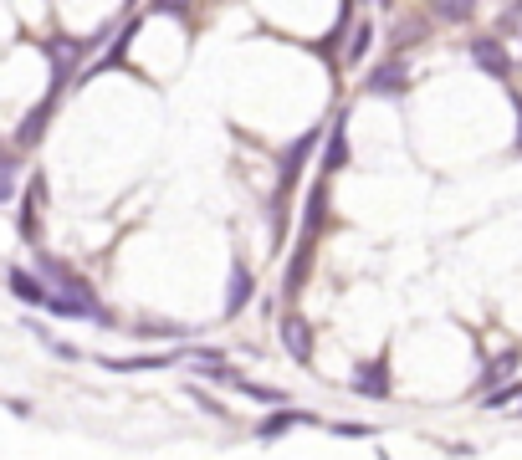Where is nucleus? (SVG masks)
I'll return each mask as SVG.
<instances>
[{
    "label": "nucleus",
    "mask_w": 522,
    "mask_h": 460,
    "mask_svg": "<svg viewBox=\"0 0 522 460\" xmlns=\"http://www.w3.org/2000/svg\"><path fill=\"white\" fill-rule=\"evenodd\" d=\"M354 394H389V363L374 358V363H359V374H354Z\"/></svg>",
    "instance_id": "5"
},
{
    "label": "nucleus",
    "mask_w": 522,
    "mask_h": 460,
    "mask_svg": "<svg viewBox=\"0 0 522 460\" xmlns=\"http://www.w3.org/2000/svg\"><path fill=\"white\" fill-rule=\"evenodd\" d=\"M251 292H256V282H251V271L246 266H231V292H226V317H236L246 302H251Z\"/></svg>",
    "instance_id": "10"
},
{
    "label": "nucleus",
    "mask_w": 522,
    "mask_h": 460,
    "mask_svg": "<svg viewBox=\"0 0 522 460\" xmlns=\"http://www.w3.org/2000/svg\"><path fill=\"white\" fill-rule=\"evenodd\" d=\"M471 57H476V67L492 72L497 82H507V77H512V62H507V52H502V41H492V36L471 41Z\"/></svg>",
    "instance_id": "2"
},
{
    "label": "nucleus",
    "mask_w": 522,
    "mask_h": 460,
    "mask_svg": "<svg viewBox=\"0 0 522 460\" xmlns=\"http://www.w3.org/2000/svg\"><path fill=\"white\" fill-rule=\"evenodd\" d=\"M384 460H389V455H384Z\"/></svg>",
    "instance_id": "21"
},
{
    "label": "nucleus",
    "mask_w": 522,
    "mask_h": 460,
    "mask_svg": "<svg viewBox=\"0 0 522 460\" xmlns=\"http://www.w3.org/2000/svg\"><path fill=\"white\" fill-rule=\"evenodd\" d=\"M348 164V144H343V128H333V149H328V159H323V174H333V169H343Z\"/></svg>",
    "instance_id": "15"
},
{
    "label": "nucleus",
    "mask_w": 522,
    "mask_h": 460,
    "mask_svg": "<svg viewBox=\"0 0 522 460\" xmlns=\"http://www.w3.org/2000/svg\"><path fill=\"white\" fill-rule=\"evenodd\" d=\"M308 420H313V414H302V409H277V414H267V420L256 425V435H261V440H277V435H287L292 425H308Z\"/></svg>",
    "instance_id": "9"
},
{
    "label": "nucleus",
    "mask_w": 522,
    "mask_h": 460,
    "mask_svg": "<svg viewBox=\"0 0 522 460\" xmlns=\"http://www.w3.org/2000/svg\"><path fill=\"white\" fill-rule=\"evenodd\" d=\"M369 41H374V26H369V21H364V26H354V41H348V62H364Z\"/></svg>",
    "instance_id": "14"
},
{
    "label": "nucleus",
    "mask_w": 522,
    "mask_h": 460,
    "mask_svg": "<svg viewBox=\"0 0 522 460\" xmlns=\"http://www.w3.org/2000/svg\"><path fill=\"white\" fill-rule=\"evenodd\" d=\"M512 368H517V353H502V358H497V363L487 368V379H492V384H502V379L512 374Z\"/></svg>",
    "instance_id": "17"
},
{
    "label": "nucleus",
    "mask_w": 522,
    "mask_h": 460,
    "mask_svg": "<svg viewBox=\"0 0 522 460\" xmlns=\"http://www.w3.org/2000/svg\"><path fill=\"white\" fill-rule=\"evenodd\" d=\"M41 205H47V179L36 174L31 190H26V205H21V236H26V241H36V210H41Z\"/></svg>",
    "instance_id": "8"
},
{
    "label": "nucleus",
    "mask_w": 522,
    "mask_h": 460,
    "mask_svg": "<svg viewBox=\"0 0 522 460\" xmlns=\"http://www.w3.org/2000/svg\"><path fill=\"white\" fill-rule=\"evenodd\" d=\"M313 149H318V133H302L297 144L282 154V200H287V190L297 184V174H302V164H308V154H313Z\"/></svg>",
    "instance_id": "3"
},
{
    "label": "nucleus",
    "mask_w": 522,
    "mask_h": 460,
    "mask_svg": "<svg viewBox=\"0 0 522 460\" xmlns=\"http://www.w3.org/2000/svg\"><path fill=\"white\" fill-rule=\"evenodd\" d=\"M282 348L297 358V363H313V328L302 317H287L282 322Z\"/></svg>",
    "instance_id": "4"
},
{
    "label": "nucleus",
    "mask_w": 522,
    "mask_h": 460,
    "mask_svg": "<svg viewBox=\"0 0 522 460\" xmlns=\"http://www.w3.org/2000/svg\"><path fill=\"white\" fill-rule=\"evenodd\" d=\"M308 271H313V236H302V246H297V256H292V266H287V297H297L302 292V282H308Z\"/></svg>",
    "instance_id": "7"
},
{
    "label": "nucleus",
    "mask_w": 522,
    "mask_h": 460,
    "mask_svg": "<svg viewBox=\"0 0 522 460\" xmlns=\"http://www.w3.org/2000/svg\"><path fill=\"white\" fill-rule=\"evenodd\" d=\"M333 435H354L359 440V435H369V425H333Z\"/></svg>",
    "instance_id": "20"
},
{
    "label": "nucleus",
    "mask_w": 522,
    "mask_h": 460,
    "mask_svg": "<svg viewBox=\"0 0 522 460\" xmlns=\"http://www.w3.org/2000/svg\"><path fill=\"white\" fill-rule=\"evenodd\" d=\"M11 292H16L21 302L41 307V312H52V302H57V292L47 287V276H31V271H21V266H11Z\"/></svg>",
    "instance_id": "1"
},
{
    "label": "nucleus",
    "mask_w": 522,
    "mask_h": 460,
    "mask_svg": "<svg viewBox=\"0 0 522 460\" xmlns=\"http://www.w3.org/2000/svg\"><path fill=\"white\" fill-rule=\"evenodd\" d=\"M323 205H328V179L313 184V195H308V230H302V236H318V230H323Z\"/></svg>",
    "instance_id": "13"
},
{
    "label": "nucleus",
    "mask_w": 522,
    "mask_h": 460,
    "mask_svg": "<svg viewBox=\"0 0 522 460\" xmlns=\"http://www.w3.org/2000/svg\"><path fill=\"white\" fill-rule=\"evenodd\" d=\"M154 6H159V11H174V16H185L190 0H154Z\"/></svg>",
    "instance_id": "19"
},
{
    "label": "nucleus",
    "mask_w": 522,
    "mask_h": 460,
    "mask_svg": "<svg viewBox=\"0 0 522 460\" xmlns=\"http://www.w3.org/2000/svg\"><path fill=\"white\" fill-rule=\"evenodd\" d=\"M16 169H21L16 159L0 164V179H6V184H0V195H6V205H16V195H21V190H16Z\"/></svg>",
    "instance_id": "16"
},
{
    "label": "nucleus",
    "mask_w": 522,
    "mask_h": 460,
    "mask_svg": "<svg viewBox=\"0 0 522 460\" xmlns=\"http://www.w3.org/2000/svg\"><path fill=\"white\" fill-rule=\"evenodd\" d=\"M430 11L441 21H451V26H466L476 16V0H430Z\"/></svg>",
    "instance_id": "12"
},
{
    "label": "nucleus",
    "mask_w": 522,
    "mask_h": 460,
    "mask_svg": "<svg viewBox=\"0 0 522 460\" xmlns=\"http://www.w3.org/2000/svg\"><path fill=\"white\" fill-rule=\"evenodd\" d=\"M405 87H410V72H405L400 62H384V67L369 72V92H384V98H395V92H405Z\"/></svg>",
    "instance_id": "6"
},
{
    "label": "nucleus",
    "mask_w": 522,
    "mask_h": 460,
    "mask_svg": "<svg viewBox=\"0 0 522 460\" xmlns=\"http://www.w3.org/2000/svg\"><path fill=\"white\" fill-rule=\"evenodd\" d=\"M52 98H57V92H52ZM52 98L41 103V108H31V113H26V123H21V133H16V144H21V149H26V144H36V138L47 133V118H52Z\"/></svg>",
    "instance_id": "11"
},
{
    "label": "nucleus",
    "mask_w": 522,
    "mask_h": 460,
    "mask_svg": "<svg viewBox=\"0 0 522 460\" xmlns=\"http://www.w3.org/2000/svg\"><path fill=\"white\" fill-rule=\"evenodd\" d=\"M420 36H425V21H415V26L405 21V26H400V41H420Z\"/></svg>",
    "instance_id": "18"
}]
</instances>
